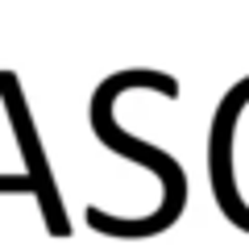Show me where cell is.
<instances>
[{
  "instance_id": "6da1fadb",
  "label": "cell",
  "mask_w": 249,
  "mask_h": 245,
  "mask_svg": "<svg viewBox=\"0 0 249 245\" xmlns=\"http://www.w3.org/2000/svg\"><path fill=\"white\" fill-rule=\"evenodd\" d=\"M208 179L220 212L249 233V75L216 104L208 129Z\"/></svg>"
}]
</instances>
